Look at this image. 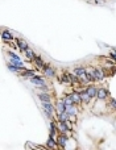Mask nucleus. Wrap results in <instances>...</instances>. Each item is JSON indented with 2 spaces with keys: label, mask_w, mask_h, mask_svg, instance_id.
I'll list each match as a JSON object with an SVG mask.
<instances>
[{
  "label": "nucleus",
  "mask_w": 116,
  "mask_h": 150,
  "mask_svg": "<svg viewBox=\"0 0 116 150\" xmlns=\"http://www.w3.org/2000/svg\"><path fill=\"white\" fill-rule=\"evenodd\" d=\"M75 76H78L82 82H90L88 80V75H87V70L86 69H83V67H76V69H74V73H73Z\"/></svg>",
  "instance_id": "1"
},
{
  "label": "nucleus",
  "mask_w": 116,
  "mask_h": 150,
  "mask_svg": "<svg viewBox=\"0 0 116 150\" xmlns=\"http://www.w3.org/2000/svg\"><path fill=\"white\" fill-rule=\"evenodd\" d=\"M60 80H61L62 83L73 84V82H75V80H76V76H75V75H73V74H63V75L60 78Z\"/></svg>",
  "instance_id": "2"
},
{
  "label": "nucleus",
  "mask_w": 116,
  "mask_h": 150,
  "mask_svg": "<svg viewBox=\"0 0 116 150\" xmlns=\"http://www.w3.org/2000/svg\"><path fill=\"white\" fill-rule=\"evenodd\" d=\"M42 108H44L45 113H46L49 117H51V115H53V105H51L50 103H42Z\"/></svg>",
  "instance_id": "3"
},
{
  "label": "nucleus",
  "mask_w": 116,
  "mask_h": 150,
  "mask_svg": "<svg viewBox=\"0 0 116 150\" xmlns=\"http://www.w3.org/2000/svg\"><path fill=\"white\" fill-rule=\"evenodd\" d=\"M17 48L20 49L21 51H24V53L29 49V48H28V44H27L24 40H17Z\"/></svg>",
  "instance_id": "4"
},
{
  "label": "nucleus",
  "mask_w": 116,
  "mask_h": 150,
  "mask_svg": "<svg viewBox=\"0 0 116 150\" xmlns=\"http://www.w3.org/2000/svg\"><path fill=\"white\" fill-rule=\"evenodd\" d=\"M57 112H58V115L66 112V104H65V101H63V100L58 101V104H57Z\"/></svg>",
  "instance_id": "5"
},
{
  "label": "nucleus",
  "mask_w": 116,
  "mask_h": 150,
  "mask_svg": "<svg viewBox=\"0 0 116 150\" xmlns=\"http://www.w3.org/2000/svg\"><path fill=\"white\" fill-rule=\"evenodd\" d=\"M30 82L34 83V84H37V86H41V87H44V86H45L44 79L40 78V76H33V78H30Z\"/></svg>",
  "instance_id": "6"
},
{
  "label": "nucleus",
  "mask_w": 116,
  "mask_h": 150,
  "mask_svg": "<svg viewBox=\"0 0 116 150\" xmlns=\"http://www.w3.org/2000/svg\"><path fill=\"white\" fill-rule=\"evenodd\" d=\"M104 79V73L102 69H95V80H103Z\"/></svg>",
  "instance_id": "7"
},
{
  "label": "nucleus",
  "mask_w": 116,
  "mask_h": 150,
  "mask_svg": "<svg viewBox=\"0 0 116 150\" xmlns=\"http://www.w3.org/2000/svg\"><path fill=\"white\" fill-rule=\"evenodd\" d=\"M87 94L91 96V97H94V96H96L98 95V90H96L94 86H90V87L87 88Z\"/></svg>",
  "instance_id": "8"
},
{
  "label": "nucleus",
  "mask_w": 116,
  "mask_h": 150,
  "mask_svg": "<svg viewBox=\"0 0 116 150\" xmlns=\"http://www.w3.org/2000/svg\"><path fill=\"white\" fill-rule=\"evenodd\" d=\"M107 91L104 90V88H100V90H98V95H96V96H98V99H100V100H103V99H106L107 97Z\"/></svg>",
  "instance_id": "9"
},
{
  "label": "nucleus",
  "mask_w": 116,
  "mask_h": 150,
  "mask_svg": "<svg viewBox=\"0 0 116 150\" xmlns=\"http://www.w3.org/2000/svg\"><path fill=\"white\" fill-rule=\"evenodd\" d=\"M33 61H34V63L37 65V67H40V69H45V63L42 62V59H41L40 57H36Z\"/></svg>",
  "instance_id": "10"
},
{
  "label": "nucleus",
  "mask_w": 116,
  "mask_h": 150,
  "mask_svg": "<svg viewBox=\"0 0 116 150\" xmlns=\"http://www.w3.org/2000/svg\"><path fill=\"white\" fill-rule=\"evenodd\" d=\"M60 131L62 132V134H65V133L69 131V125H67V122H61V121H60Z\"/></svg>",
  "instance_id": "11"
},
{
  "label": "nucleus",
  "mask_w": 116,
  "mask_h": 150,
  "mask_svg": "<svg viewBox=\"0 0 116 150\" xmlns=\"http://www.w3.org/2000/svg\"><path fill=\"white\" fill-rule=\"evenodd\" d=\"M38 97H40V100L42 103H50V96L48 94H40V95H38Z\"/></svg>",
  "instance_id": "12"
},
{
  "label": "nucleus",
  "mask_w": 116,
  "mask_h": 150,
  "mask_svg": "<svg viewBox=\"0 0 116 150\" xmlns=\"http://www.w3.org/2000/svg\"><path fill=\"white\" fill-rule=\"evenodd\" d=\"M2 38H3L4 41H11L13 37H12V34H11L9 32H7V30H5V32H3V33H2Z\"/></svg>",
  "instance_id": "13"
},
{
  "label": "nucleus",
  "mask_w": 116,
  "mask_h": 150,
  "mask_svg": "<svg viewBox=\"0 0 116 150\" xmlns=\"http://www.w3.org/2000/svg\"><path fill=\"white\" fill-rule=\"evenodd\" d=\"M44 70H45V75H46V76H50V78H51V76H54V70H53L51 67L45 66V69H44Z\"/></svg>",
  "instance_id": "14"
},
{
  "label": "nucleus",
  "mask_w": 116,
  "mask_h": 150,
  "mask_svg": "<svg viewBox=\"0 0 116 150\" xmlns=\"http://www.w3.org/2000/svg\"><path fill=\"white\" fill-rule=\"evenodd\" d=\"M71 97H73L74 103H81V101H82L81 94H76V92H74V94H71Z\"/></svg>",
  "instance_id": "15"
},
{
  "label": "nucleus",
  "mask_w": 116,
  "mask_h": 150,
  "mask_svg": "<svg viewBox=\"0 0 116 150\" xmlns=\"http://www.w3.org/2000/svg\"><path fill=\"white\" fill-rule=\"evenodd\" d=\"M81 97H82V100H83V101H88V100L91 99V96H90V95L87 94V90H86V91H82V92H81Z\"/></svg>",
  "instance_id": "16"
},
{
  "label": "nucleus",
  "mask_w": 116,
  "mask_h": 150,
  "mask_svg": "<svg viewBox=\"0 0 116 150\" xmlns=\"http://www.w3.org/2000/svg\"><path fill=\"white\" fill-rule=\"evenodd\" d=\"M66 142H67V137H66L65 134H62L60 138H58V144H60L61 146H65V145H66Z\"/></svg>",
  "instance_id": "17"
},
{
  "label": "nucleus",
  "mask_w": 116,
  "mask_h": 150,
  "mask_svg": "<svg viewBox=\"0 0 116 150\" xmlns=\"http://www.w3.org/2000/svg\"><path fill=\"white\" fill-rule=\"evenodd\" d=\"M11 65H13L15 67H17L18 70H20V69H23V66H24L21 61H12V62H11Z\"/></svg>",
  "instance_id": "18"
},
{
  "label": "nucleus",
  "mask_w": 116,
  "mask_h": 150,
  "mask_svg": "<svg viewBox=\"0 0 116 150\" xmlns=\"http://www.w3.org/2000/svg\"><path fill=\"white\" fill-rule=\"evenodd\" d=\"M25 55L28 57V59H32V61L36 58V55H34V53H33V50H32V49H28V50L25 51Z\"/></svg>",
  "instance_id": "19"
},
{
  "label": "nucleus",
  "mask_w": 116,
  "mask_h": 150,
  "mask_svg": "<svg viewBox=\"0 0 116 150\" xmlns=\"http://www.w3.org/2000/svg\"><path fill=\"white\" fill-rule=\"evenodd\" d=\"M67 113L66 112H63V113H60V115H58V119H60V121L61 122H66L67 121Z\"/></svg>",
  "instance_id": "20"
},
{
  "label": "nucleus",
  "mask_w": 116,
  "mask_h": 150,
  "mask_svg": "<svg viewBox=\"0 0 116 150\" xmlns=\"http://www.w3.org/2000/svg\"><path fill=\"white\" fill-rule=\"evenodd\" d=\"M66 113L67 115H75V108L73 105H66Z\"/></svg>",
  "instance_id": "21"
},
{
  "label": "nucleus",
  "mask_w": 116,
  "mask_h": 150,
  "mask_svg": "<svg viewBox=\"0 0 116 150\" xmlns=\"http://www.w3.org/2000/svg\"><path fill=\"white\" fill-rule=\"evenodd\" d=\"M63 101H65V104H66V105H73V103H74V100H73V97H71V95H69V96H66Z\"/></svg>",
  "instance_id": "22"
},
{
  "label": "nucleus",
  "mask_w": 116,
  "mask_h": 150,
  "mask_svg": "<svg viewBox=\"0 0 116 150\" xmlns=\"http://www.w3.org/2000/svg\"><path fill=\"white\" fill-rule=\"evenodd\" d=\"M23 75L27 76V78H33V76H34V73H33V71H29V70H24Z\"/></svg>",
  "instance_id": "23"
},
{
  "label": "nucleus",
  "mask_w": 116,
  "mask_h": 150,
  "mask_svg": "<svg viewBox=\"0 0 116 150\" xmlns=\"http://www.w3.org/2000/svg\"><path fill=\"white\" fill-rule=\"evenodd\" d=\"M48 146H49V147H53V149L57 146V144H55V141L53 140V137H50V140L48 141Z\"/></svg>",
  "instance_id": "24"
},
{
  "label": "nucleus",
  "mask_w": 116,
  "mask_h": 150,
  "mask_svg": "<svg viewBox=\"0 0 116 150\" xmlns=\"http://www.w3.org/2000/svg\"><path fill=\"white\" fill-rule=\"evenodd\" d=\"M50 136L51 137H54L55 136V125L51 122V125H50Z\"/></svg>",
  "instance_id": "25"
},
{
  "label": "nucleus",
  "mask_w": 116,
  "mask_h": 150,
  "mask_svg": "<svg viewBox=\"0 0 116 150\" xmlns=\"http://www.w3.org/2000/svg\"><path fill=\"white\" fill-rule=\"evenodd\" d=\"M9 57H11L13 61H20V58H18V57H17L15 53H9Z\"/></svg>",
  "instance_id": "26"
},
{
  "label": "nucleus",
  "mask_w": 116,
  "mask_h": 150,
  "mask_svg": "<svg viewBox=\"0 0 116 150\" xmlns=\"http://www.w3.org/2000/svg\"><path fill=\"white\" fill-rule=\"evenodd\" d=\"M111 57L116 61V49H112V50H111Z\"/></svg>",
  "instance_id": "27"
},
{
  "label": "nucleus",
  "mask_w": 116,
  "mask_h": 150,
  "mask_svg": "<svg viewBox=\"0 0 116 150\" xmlns=\"http://www.w3.org/2000/svg\"><path fill=\"white\" fill-rule=\"evenodd\" d=\"M111 107H112V108H116V100H112V101H111Z\"/></svg>",
  "instance_id": "28"
}]
</instances>
